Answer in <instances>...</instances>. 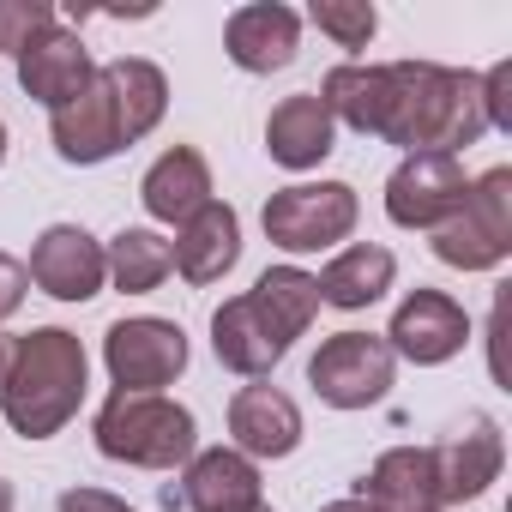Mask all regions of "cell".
<instances>
[{"instance_id": "obj_1", "label": "cell", "mask_w": 512, "mask_h": 512, "mask_svg": "<svg viewBox=\"0 0 512 512\" xmlns=\"http://www.w3.org/2000/svg\"><path fill=\"white\" fill-rule=\"evenodd\" d=\"M488 133L482 121V79L434 61H392L386 67V121L380 139L410 151H464Z\"/></svg>"}, {"instance_id": "obj_2", "label": "cell", "mask_w": 512, "mask_h": 512, "mask_svg": "<svg viewBox=\"0 0 512 512\" xmlns=\"http://www.w3.org/2000/svg\"><path fill=\"white\" fill-rule=\"evenodd\" d=\"M85 392H91L85 344L67 326H37L13 344L7 380H0V416L25 440H49L79 416Z\"/></svg>"}, {"instance_id": "obj_3", "label": "cell", "mask_w": 512, "mask_h": 512, "mask_svg": "<svg viewBox=\"0 0 512 512\" xmlns=\"http://www.w3.org/2000/svg\"><path fill=\"white\" fill-rule=\"evenodd\" d=\"M91 440L103 458L133 464V470H175L199 452V422L187 404L163 398V392H109Z\"/></svg>"}, {"instance_id": "obj_4", "label": "cell", "mask_w": 512, "mask_h": 512, "mask_svg": "<svg viewBox=\"0 0 512 512\" xmlns=\"http://www.w3.org/2000/svg\"><path fill=\"white\" fill-rule=\"evenodd\" d=\"M512 253V169L470 181L464 205L434 229V260L452 272H494Z\"/></svg>"}, {"instance_id": "obj_5", "label": "cell", "mask_w": 512, "mask_h": 512, "mask_svg": "<svg viewBox=\"0 0 512 512\" xmlns=\"http://www.w3.org/2000/svg\"><path fill=\"white\" fill-rule=\"evenodd\" d=\"M362 217V199L350 181H296V187H278L266 199V241L284 247V253H320V247H338L350 241Z\"/></svg>"}, {"instance_id": "obj_6", "label": "cell", "mask_w": 512, "mask_h": 512, "mask_svg": "<svg viewBox=\"0 0 512 512\" xmlns=\"http://www.w3.org/2000/svg\"><path fill=\"white\" fill-rule=\"evenodd\" d=\"M103 368H109L115 392H163L187 374V332L157 314L115 320L103 332Z\"/></svg>"}, {"instance_id": "obj_7", "label": "cell", "mask_w": 512, "mask_h": 512, "mask_svg": "<svg viewBox=\"0 0 512 512\" xmlns=\"http://www.w3.org/2000/svg\"><path fill=\"white\" fill-rule=\"evenodd\" d=\"M392 374H398V356L374 332H338L308 362V386L332 410H368V404H380L392 392Z\"/></svg>"}, {"instance_id": "obj_8", "label": "cell", "mask_w": 512, "mask_h": 512, "mask_svg": "<svg viewBox=\"0 0 512 512\" xmlns=\"http://www.w3.org/2000/svg\"><path fill=\"white\" fill-rule=\"evenodd\" d=\"M470 193V175H464V157L452 151H410L392 181H386V217L398 229H440Z\"/></svg>"}, {"instance_id": "obj_9", "label": "cell", "mask_w": 512, "mask_h": 512, "mask_svg": "<svg viewBox=\"0 0 512 512\" xmlns=\"http://www.w3.org/2000/svg\"><path fill=\"white\" fill-rule=\"evenodd\" d=\"M31 284L55 302H91L109 284V260H103V241L79 223H49L31 247Z\"/></svg>"}, {"instance_id": "obj_10", "label": "cell", "mask_w": 512, "mask_h": 512, "mask_svg": "<svg viewBox=\"0 0 512 512\" xmlns=\"http://www.w3.org/2000/svg\"><path fill=\"white\" fill-rule=\"evenodd\" d=\"M470 344V314L446 296V290H410L386 326V350L416 362V368H440Z\"/></svg>"}, {"instance_id": "obj_11", "label": "cell", "mask_w": 512, "mask_h": 512, "mask_svg": "<svg viewBox=\"0 0 512 512\" xmlns=\"http://www.w3.org/2000/svg\"><path fill=\"white\" fill-rule=\"evenodd\" d=\"M223 55L241 73H284L302 55V13L284 0H247L223 25Z\"/></svg>"}, {"instance_id": "obj_12", "label": "cell", "mask_w": 512, "mask_h": 512, "mask_svg": "<svg viewBox=\"0 0 512 512\" xmlns=\"http://www.w3.org/2000/svg\"><path fill=\"white\" fill-rule=\"evenodd\" d=\"M181 506H187V512H266L260 464L241 458L235 446L193 452V458L181 464Z\"/></svg>"}, {"instance_id": "obj_13", "label": "cell", "mask_w": 512, "mask_h": 512, "mask_svg": "<svg viewBox=\"0 0 512 512\" xmlns=\"http://www.w3.org/2000/svg\"><path fill=\"white\" fill-rule=\"evenodd\" d=\"M91 79H97V61H91V49H85L79 31H61V25H55V31H43V37L19 55V85H25V97L43 103L49 115L67 109Z\"/></svg>"}, {"instance_id": "obj_14", "label": "cell", "mask_w": 512, "mask_h": 512, "mask_svg": "<svg viewBox=\"0 0 512 512\" xmlns=\"http://www.w3.org/2000/svg\"><path fill=\"white\" fill-rule=\"evenodd\" d=\"M506 446H500V422L494 416H464V428L452 440L434 446V470H440V506L458 500H482L488 482H500Z\"/></svg>"}, {"instance_id": "obj_15", "label": "cell", "mask_w": 512, "mask_h": 512, "mask_svg": "<svg viewBox=\"0 0 512 512\" xmlns=\"http://www.w3.org/2000/svg\"><path fill=\"white\" fill-rule=\"evenodd\" d=\"M169 260H175V272H181L187 284H217V278H229L235 260H241V217H235V205H223V199L199 205V211L175 229Z\"/></svg>"}, {"instance_id": "obj_16", "label": "cell", "mask_w": 512, "mask_h": 512, "mask_svg": "<svg viewBox=\"0 0 512 512\" xmlns=\"http://www.w3.org/2000/svg\"><path fill=\"white\" fill-rule=\"evenodd\" d=\"M229 434L241 458H290L302 446V410L278 386H241L229 398Z\"/></svg>"}, {"instance_id": "obj_17", "label": "cell", "mask_w": 512, "mask_h": 512, "mask_svg": "<svg viewBox=\"0 0 512 512\" xmlns=\"http://www.w3.org/2000/svg\"><path fill=\"white\" fill-rule=\"evenodd\" d=\"M211 350H217V362L229 368V374H241V380H266L284 356H290V344L272 332V320L253 308V296H229L217 314H211Z\"/></svg>"}, {"instance_id": "obj_18", "label": "cell", "mask_w": 512, "mask_h": 512, "mask_svg": "<svg viewBox=\"0 0 512 512\" xmlns=\"http://www.w3.org/2000/svg\"><path fill=\"white\" fill-rule=\"evenodd\" d=\"M49 139H55V157H61V163H79V169L109 163L115 151H127V139H121V127H115V103H109L103 79H91L67 109H55V115H49Z\"/></svg>"}, {"instance_id": "obj_19", "label": "cell", "mask_w": 512, "mask_h": 512, "mask_svg": "<svg viewBox=\"0 0 512 512\" xmlns=\"http://www.w3.org/2000/svg\"><path fill=\"white\" fill-rule=\"evenodd\" d=\"M332 145H338V121L326 115V103H320L314 91L284 97V103L272 109V121H266V151H272V163L290 169V175L320 169V163L332 157Z\"/></svg>"}, {"instance_id": "obj_20", "label": "cell", "mask_w": 512, "mask_h": 512, "mask_svg": "<svg viewBox=\"0 0 512 512\" xmlns=\"http://www.w3.org/2000/svg\"><path fill=\"white\" fill-rule=\"evenodd\" d=\"M362 500H374L380 512H446L440 506L434 446H392V452H380L374 470L362 476Z\"/></svg>"}, {"instance_id": "obj_21", "label": "cell", "mask_w": 512, "mask_h": 512, "mask_svg": "<svg viewBox=\"0 0 512 512\" xmlns=\"http://www.w3.org/2000/svg\"><path fill=\"white\" fill-rule=\"evenodd\" d=\"M139 205H145V217L181 229L199 205H211V169H205V157H199L193 145L163 151V157L145 169V181H139Z\"/></svg>"}, {"instance_id": "obj_22", "label": "cell", "mask_w": 512, "mask_h": 512, "mask_svg": "<svg viewBox=\"0 0 512 512\" xmlns=\"http://www.w3.org/2000/svg\"><path fill=\"white\" fill-rule=\"evenodd\" d=\"M97 79H103V91H109V103H115L121 139L139 145V139L163 121V109H169V79H163V67H157V61H139V55H121V61L97 67Z\"/></svg>"}, {"instance_id": "obj_23", "label": "cell", "mask_w": 512, "mask_h": 512, "mask_svg": "<svg viewBox=\"0 0 512 512\" xmlns=\"http://www.w3.org/2000/svg\"><path fill=\"white\" fill-rule=\"evenodd\" d=\"M392 278H398L392 247H380V241H356V247L332 253V266H326L314 284H320V302L356 314V308H374V302L392 290Z\"/></svg>"}, {"instance_id": "obj_24", "label": "cell", "mask_w": 512, "mask_h": 512, "mask_svg": "<svg viewBox=\"0 0 512 512\" xmlns=\"http://www.w3.org/2000/svg\"><path fill=\"white\" fill-rule=\"evenodd\" d=\"M314 97L326 103L332 121H344V127H356V133L380 139V121H386V67L344 61V67L326 73V85H320Z\"/></svg>"}, {"instance_id": "obj_25", "label": "cell", "mask_w": 512, "mask_h": 512, "mask_svg": "<svg viewBox=\"0 0 512 512\" xmlns=\"http://www.w3.org/2000/svg\"><path fill=\"white\" fill-rule=\"evenodd\" d=\"M247 296H253V308L272 320V332H278L284 344H296V338L314 326V314H320V284H314V272H302V266H272V272H260V284H253Z\"/></svg>"}, {"instance_id": "obj_26", "label": "cell", "mask_w": 512, "mask_h": 512, "mask_svg": "<svg viewBox=\"0 0 512 512\" xmlns=\"http://www.w3.org/2000/svg\"><path fill=\"white\" fill-rule=\"evenodd\" d=\"M103 260H109V284H115L121 296H151V290L175 272L169 241H163L157 229H121V235L103 247Z\"/></svg>"}, {"instance_id": "obj_27", "label": "cell", "mask_w": 512, "mask_h": 512, "mask_svg": "<svg viewBox=\"0 0 512 512\" xmlns=\"http://www.w3.org/2000/svg\"><path fill=\"white\" fill-rule=\"evenodd\" d=\"M308 19H314V31L332 37L338 49H368L374 31H380V13L368 7V0H314Z\"/></svg>"}, {"instance_id": "obj_28", "label": "cell", "mask_w": 512, "mask_h": 512, "mask_svg": "<svg viewBox=\"0 0 512 512\" xmlns=\"http://www.w3.org/2000/svg\"><path fill=\"white\" fill-rule=\"evenodd\" d=\"M61 19H55V7L49 0H0V55H25L43 31H55Z\"/></svg>"}, {"instance_id": "obj_29", "label": "cell", "mask_w": 512, "mask_h": 512, "mask_svg": "<svg viewBox=\"0 0 512 512\" xmlns=\"http://www.w3.org/2000/svg\"><path fill=\"white\" fill-rule=\"evenodd\" d=\"M482 121L512 133V61H494L482 73Z\"/></svg>"}, {"instance_id": "obj_30", "label": "cell", "mask_w": 512, "mask_h": 512, "mask_svg": "<svg viewBox=\"0 0 512 512\" xmlns=\"http://www.w3.org/2000/svg\"><path fill=\"white\" fill-rule=\"evenodd\" d=\"M25 290H31V272L13 260V253H0V320H13L25 308Z\"/></svg>"}, {"instance_id": "obj_31", "label": "cell", "mask_w": 512, "mask_h": 512, "mask_svg": "<svg viewBox=\"0 0 512 512\" xmlns=\"http://www.w3.org/2000/svg\"><path fill=\"white\" fill-rule=\"evenodd\" d=\"M61 512H133V506L115 500L109 488H67L61 494Z\"/></svg>"}, {"instance_id": "obj_32", "label": "cell", "mask_w": 512, "mask_h": 512, "mask_svg": "<svg viewBox=\"0 0 512 512\" xmlns=\"http://www.w3.org/2000/svg\"><path fill=\"white\" fill-rule=\"evenodd\" d=\"M320 512H380V506L362 500V494H350V500H332V506H320Z\"/></svg>"}, {"instance_id": "obj_33", "label": "cell", "mask_w": 512, "mask_h": 512, "mask_svg": "<svg viewBox=\"0 0 512 512\" xmlns=\"http://www.w3.org/2000/svg\"><path fill=\"white\" fill-rule=\"evenodd\" d=\"M7 362H13V338L0 332V380H7Z\"/></svg>"}, {"instance_id": "obj_34", "label": "cell", "mask_w": 512, "mask_h": 512, "mask_svg": "<svg viewBox=\"0 0 512 512\" xmlns=\"http://www.w3.org/2000/svg\"><path fill=\"white\" fill-rule=\"evenodd\" d=\"M0 512H13V488L7 482H0Z\"/></svg>"}, {"instance_id": "obj_35", "label": "cell", "mask_w": 512, "mask_h": 512, "mask_svg": "<svg viewBox=\"0 0 512 512\" xmlns=\"http://www.w3.org/2000/svg\"><path fill=\"white\" fill-rule=\"evenodd\" d=\"M0 157H7V121H0Z\"/></svg>"}]
</instances>
